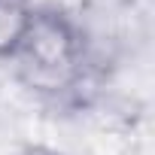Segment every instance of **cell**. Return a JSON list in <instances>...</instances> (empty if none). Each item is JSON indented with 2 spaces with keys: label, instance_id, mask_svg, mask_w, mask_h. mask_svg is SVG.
<instances>
[{
  "label": "cell",
  "instance_id": "7a4b0ae2",
  "mask_svg": "<svg viewBox=\"0 0 155 155\" xmlns=\"http://www.w3.org/2000/svg\"><path fill=\"white\" fill-rule=\"evenodd\" d=\"M37 12L34 0H0V61H12L21 46L31 18Z\"/></svg>",
  "mask_w": 155,
  "mask_h": 155
},
{
  "label": "cell",
  "instance_id": "6da1fadb",
  "mask_svg": "<svg viewBox=\"0 0 155 155\" xmlns=\"http://www.w3.org/2000/svg\"><path fill=\"white\" fill-rule=\"evenodd\" d=\"M9 64L31 94L55 107H82L88 91H94L97 58L88 31L55 3H37L31 28Z\"/></svg>",
  "mask_w": 155,
  "mask_h": 155
},
{
  "label": "cell",
  "instance_id": "3957f363",
  "mask_svg": "<svg viewBox=\"0 0 155 155\" xmlns=\"http://www.w3.org/2000/svg\"><path fill=\"white\" fill-rule=\"evenodd\" d=\"M28 155H64V152L49 149V146H31V149H28Z\"/></svg>",
  "mask_w": 155,
  "mask_h": 155
}]
</instances>
